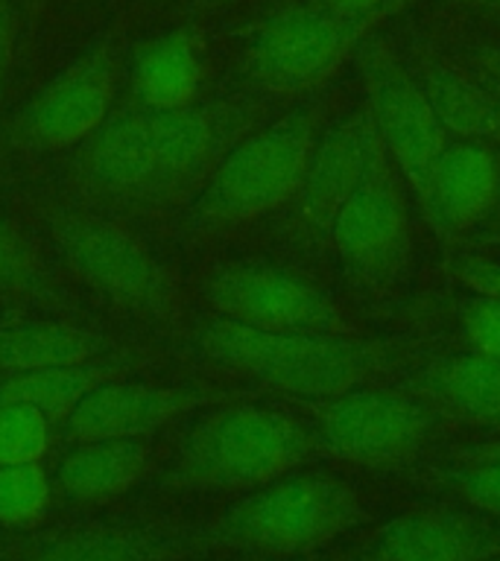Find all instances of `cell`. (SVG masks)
I'll return each instance as SVG.
<instances>
[{
    "label": "cell",
    "mask_w": 500,
    "mask_h": 561,
    "mask_svg": "<svg viewBox=\"0 0 500 561\" xmlns=\"http://www.w3.org/2000/svg\"><path fill=\"white\" fill-rule=\"evenodd\" d=\"M249 131L231 103L147 108L114 103L100 126L70 149L68 179L82 199L114 219L149 222L188 210L228 149Z\"/></svg>",
    "instance_id": "1"
},
{
    "label": "cell",
    "mask_w": 500,
    "mask_h": 561,
    "mask_svg": "<svg viewBox=\"0 0 500 561\" xmlns=\"http://www.w3.org/2000/svg\"><path fill=\"white\" fill-rule=\"evenodd\" d=\"M193 340L211 363L252 377L272 392L328 401L401 368L412 342L357 336V333L258 331L214 316Z\"/></svg>",
    "instance_id": "2"
},
{
    "label": "cell",
    "mask_w": 500,
    "mask_h": 561,
    "mask_svg": "<svg viewBox=\"0 0 500 561\" xmlns=\"http://www.w3.org/2000/svg\"><path fill=\"white\" fill-rule=\"evenodd\" d=\"M316 447L314 430L287 412L219 401L184 433L161 485L173 491L261 489L305 465Z\"/></svg>",
    "instance_id": "3"
},
{
    "label": "cell",
    "mask_w": 500,
    "mask_h": 561,
    "mask_svg": "<svg viewBox=\"0 0 500 561\" xmlns=\"http://www.w3.org/2000/svg\"><path fill=\"white\" fill-rule=\"evenodd\" d=\"M322 105L302 103L279 121L246 131L188 208V226L217 237L287 208L319 135Z\"/></svg>",
    "instance_id": "4"
},
{
    "label": "cell",
    "mask_w": 500,
    "mask_h": 561,
    "mask_svg": "<svg viewBox=\"0 0 500 561\" xmlns=\"http://www.w3.org/2000/svg\"><path fill=\"white\" fill-rule=\"evenodd\" d=\"M42 219L61 263L96 296L164 328L182 322L179 278L121 219L65 202H44Z\"/></svg>",
    "instance_id": "5"
},
{
    "label": "cell",
    "mask_w": 500,
    "mask_h": 561,
    "mask_svg": "<svg viewBox=\"0 0 500 561\" xmlns=\"http://www.w3.org/2000/svg\"><path fill=\"white\" fill-rule=\"evenodd\" d=\"M363 506L349 482L328 473H287L237 500L217 520L193 529L200 547L307 552L360 524Z\"/></svg>",
    "instance_id": "6"
},
{
    "label": "cell",
    "mask_w": 500,
    "mask_h": 561,
    "mask_svg": "<svg viewBox=\"0 0 500 561\" xmlns=\"http://www.w3.org/2000/svg\"><path fill=\"white\" fill-rule=\"evenodd\" d=\"M407 0H389L368 15H337L314 0L275 12L252 35L240 59V73L263 94L289 96L314 91Z\"/></svg>",
    "instance_id": "7"
},
{
    "label": "cell",
    "mask_w": 500,
    "mask_h": 561,
    "mask_svg": "<svg viewBox=\"0 0 500 561\" xmlns=\"http://www.w3.org/2000/svg\"><path fill=\"white\" fill-rule=\"evenodd\" d=\"M445 412L410 389L357 386L319 401L316 445L342 462L363 468H398L412 462L436 438Z\"/></svg>",
    "instance_id": "8"
},
{
    "label": "cell",
    "mask_w": 500,
    "mask_h": 561,
    "mask_svg": "<svg viewBox=\"0 0 500 561\" xmlns=\"http://www.w3.org/2000/svg\"><path fill=\"white\" fill-rule=\"evenodd\" d=\"M354 61L363 82V108L368 121L401 175L404 187H410L424 210L430 170L451 135L439 123L419 79L395 56L386 38L368 33L354 50Z\"/></svg>",
    "instance_id": "9"
},
{
    "label": "cell",
    "mask_w": 500,
    "mask_h": 561,
    "mask_svg": "<svg viewBox=\"0 0 500 561\" xmlns=\"http://www.w3.org/2000/svg\"><path fill=\"white\" fill-rule=\"evenodd\" d=\"M328 243L342 270L368 289L389 287L410 261L412 226L407 193L380 140L333 219Z\"/></svg>",
    "instance_id": "10"
},
{
    "label": "cell",
    "mask_w": 500,
    "mask_h": 561,
    "mask_svg": "<svg viewBox=\"0 0 500 561\" xmlns=\"http://www.w3.org/2000/svg\"><path fill=\"white\" fill-rule=\"evenodd\" d=\"M117 42L105 35L44 82L7 123L12 147L61 152L79 147L114 108Z\"/></svg>",
    "instance_id": "11"
},
{
    "label": "cell",
    "mask_w": 500,
    "mask_h": 561,
    "mask_svg": "<svg viewBox=\"0 0 500 561\" xmlns=\"http://www.w3.org/2000/svg\"><path fill=\"white\" fill-rule=\"evenodd\" d=\"M205 301L223 319L258 331L354 333L342 307L314 280L266 261H237L205 280Z\"/></svg>",
    "instance_id": "12"
},
{
    "label": "cell",
    "mask_w": 500,
    "mask_h": 561,
    "mask_svg": "<svg viewBox=\"0 0 500 561\" xmlns=\"http://www.w3.org/2000/svg\"><path fill=\"white\" fill-rule=\"evenodd\" d=\"M377 131L366 108L325 126L307 156L305 173L287 205V231L302 245H322L333 219L354 191L366 158L377 147Z\"/></svg>",
    "instance_id": "13"
},
{
    "label": "cell",
    "mask_w": 500,
    "mask_h": 561,
    "mask_svg": "<svg viewBox=\"0 0 500 561\" xmlns=\"http://www.w3.org/2000/svg\"><path fill=\"white\" fill-rule=\"evenodd\" d=\"M231 398L228 389L205 383H140L109 380L88 394L61 424V436L73 442L94 438H144L173 424L188 412Z\"/></svg>",
    "instance_id": "14"
},
{
    "label": "cell",
    "mask_w": 500,
    "mask_h": 561,
    "mask_svg": "<svg viewBox=\"0 0 500 561\" xmlns=\"http://www.w3.org/2000/svg\"><path fill=\"white\" fill-rule=\"evenodd\" d=\"M500 193V156L489 144L451 138L430 170L424 217L436 231H465L477 226Z\"/></svg>",
    "instance_id": "15"
},
{
    "label": "cell",
    "mask_w": 500,
    "mask_h": 561,
    "mask_svg": "<svg viewBox=\"0 0 500 561\" xmlns=\"http://www.w3.org/2000/svg\"><path fill=\"white\" fill-rule=\"evenodd\" d=\"M208 77L205 42L193 26H175L135 47L129 100L147 108H184L202 100Z\"/></svg>",
    "instance_id": "16"
},
{
    "label": "cell",
    "mask_w": 500,
    "mask_h": 561,
    "mask_svg": "<svg viewBox=\"0 0 500 561\" xmlns=\"http://www.w3.org/2000/svg\"><path fill=\"white\" fill-rule=\"evenodd\" d=\"M491 535L474 517L445 508L407 512L386 520L368 541V561H486Z\"/></svg>",
    "instance_id": "17"
},
{
    "label": "cell",
    "mask_w": 500,
    "mask_h": 561,
    "mask_svg": "<svg viewBox=\"0 0 500 561\" xmlns=\"http://www.w3.org/2000/svg\"><path fill=\"white\" fill-rule=\"evenodd\" d=\"M410 389L445 412V419L500 430L498 359L480 357L474 351L430 359L412 371Z\"/></svg>",
    "instance_id": "18"
},
{
    "label": "cell",
    "mask_w": 500,
    "mask_h": 561,
    "mask_svg": "<svg viewBox=\"0 0 500 561\" xmlns=\"http://www.w3.org/2000/svg\"><path fill=\"white\" fill-rule=\"evenodd\" d=\"M147 468L149 447L140 438H94L61 456L53 485L70 503L103 506L135 489Z\"/></svg>",
    "instance_id": "19"
},
{
    "label": "cell",
    "mask_w": 500,
    "mask_h": 561,
    "mask_svg": "<svg viewBox=\"0 0 500 561\" xmlns=\"http://www.w3.org/2000/svg\"><path fill=\"white\" fill-rule=\"evenodd\" d=\"M138 366L132 351H112L103 357L79 359V363H59V366L38 368L30 375H18L0 380V403H26L44 412L47 419L61 427L68 415L86 401L88 394L109 380L129 375Z\"/></svg>",
    "instance_id": "20"
},
{
    "label": "cell",
    "mask_w": 500,
    "mask_h": 561,
    "mask_svg": "<svg viewBox=\"0 0 500 561\" xmlns=\"http://www.w3.org/2000/svg\"><path fill=\"white\" fill-rule=\"evenodd\" d=\"M103 333L56 319H0V380L38 368L112 354Z\"/></svg>",
    "instance_id": "21"
},
{
    "label": "cell",
    "mask_w": 500,
    "mask_h": 561,
    "mask_svg": "<svg viewBox=\"0 0 500 561\" xmlns=\"http://www.w3.org/2000/svg\"><path fill=\"white\" fill-rule=\"evenodd\" d=\"M188 550H196L193 529L94 526L53 538L24 561H170Z\"/></svg>",
    "instance_id": "22"
},
{
    "label": "cell",
    "mask_w": 500,
    "mask_h": 561,
    "mask_svg": "<svg viewBox=\"0 0 500 561\" xmlns=\"http://www.w3.org/2000/svg\"><path fill=\"white\" fill-rule=\"evenodd\" d=\"M416 79L451 138L500 144V94L439 61H421Z\"/></svg>",
    "instance_id": "23"
},
{
    "label": "cell",
    "mask_w": 500,
    "mask_h": 561,
    "mask_svg": "<svg viewBox=\"0 0 500 561\" xmlns=\"http://www.w3.org/2000/svg\"><path fill=\"white\" fill-rule=\"evenodd\" d=\"M0 293L35 301H59L50 270L44 266L35 243L0 214Z\"/></svg>",
    "instance_id": "24"
},
{
    "label": "cell",
    "mask_w": 500,
    "mask_h": 561,
    "mask_svg": "<svg viewBox=\"0 0 500 561\" xmlns=\"http://www.w3.org/2000/svg\"><path fill=\"white\" fill-rule=\"evenodd\" d=\"M53 480L42 462L0 465V526L26 533L47 517L53 503Z\"/></svg>",
    "instance_id": "25"
},
{
    "label": "cell",
    "mask_w": 500,
    "mask_h": 561,
    "mask_svg": "<svg viewBox=\"0 0 500 561\" xmlns=\"http://www.w3.org/2000/svg\"><path fill=\"white\" fill-rule=\"evenodd\" d=\"M53 424L26 403H0V465L42 462L53 445Z\"/></svg>",
    "instance_id": "26"
},
{
    "label": "cell",
    "mask_w": 500,
    "mask_h": 561,
    "mask_svg": "<svg viewBox=\"0 0 500 561\" xmlns=\"http://www.w3.org/2000/svg\"><path fill=\"white\" fill-rule=\"evenodd\" d=\"M459 328H463L465 345L480 357L500 363V301L491 296L474 293L459 310Z\"/></svg>",
    "instance_id": "27"
},
{
    "label": "cell",
    "mask_w": 500,
    "mask_h": 561,
    "mask_svg": "<svg viewBox=\"0 0 500 561\" xmlns=\"http://www.w3.org/2000/svg\"><path fill=\"white\" fill-rule=\"evenodd\" d=\"M451 489L477 512L500 515V462H468L451 473Z\"/></svg>",
    "instance_id": "28"
},
{
    "label": "cell",
    "mask_w": 500,
    "mask_h": 561,
    "mask_svg": "<svg viewBox=\"0 0 500 561\" xmlns=\"http://www.w3.org/2000/svg\"><path fill=\"white\" fill-rule=\"evenodd\" d=\"M21 0H0V105L7 100L12 68H15L18 33H21Z\"/></svg>",
    "instance_id": "29"
},
{
    "label": "cell",
    "mask_w": 500,
    "mask_h": 561,
    "mask_svg": "<svg viewBox=\"0 0 500 561\" xmlns=\"http://www.w3.org/2000/svg\"><path fill=\"white\" fill-rule=\"evenodd\" d=\"M454 275L463 280L465 287L480 293V296H491L500 301V266L498 263L480 261V257H463L454 263Z\"/></svg>",
    "instance_id": "30"
},
{
    "label": "cell",
    "mask_w": 500,
    "mask_h": 561,
    "mask_svg": "<svg viewBox=\"0 0 500 561\" xmlns=\"http://www.w3.org/2000/svg\"><path fill=\"white\" fill-rule=\"evenodd\" d=\"M316 7L331 9L337 15H368L389 3V0H314Z\"/></svg>",
    "instance_id": "31"
},
{
    "label": "cell",
    "mask_w": 500,
    "mask_h": 561,
    "mask_svg": "<svg viewBox=\"0 0 500 561\" xmlns=\"http://www.w3.org/2000/svg\"><path fill=\"white\" fill-rule=\"evenodd\" d=\"M471 59L482 65V70H489L491 77L500 79V50L498 47H477L471 50Z\"/></svg>",
    "instance_id": "32"
},
{
    "label": "cell",
    "mask_w": 500,
    "mask_h": 561,
    "mask_svg": "<svg viewBox=\"0 0 500 561\" xmlns=\"http://www.w3.org/2000/svg\"><path fill=\"white\" fill-rule=\"evenodd\" d=\"M471 462H500V438L491 442V445L480 447V450H474Z\"/></svg>",
    "instance_id": "33"
},
{
    "label": "cell",
    "mask_w": 500,
    "mask_h": 561,
    "mask_svg": "<svg viewBox=\"0 0 500 561\" xmlns=\"http://www.w3.org/2000/svg\"><path fill=\"white\" fill-rule=\"evenodd\" d=\"M21 3H24V12H30V15H38L47 0H21Z\"/></svg>",
    "instance_id": "34"
},
{
    "label": "cell",
    "mask_w": 500,
    "mask_h": 561,
    "mask_svg": "<svg viewBox=\"0 0 500 561\" xmlns=\"http://www.w3.org/2000/svg\"><path fill=\"white\" fill-rule=\"evenodd\" d=\"M18 550V543H12V541H3V538H0V561H7L9 556H12V552Z\"/></svg>",
    "instance_id": "35"
},
{
    "label": "cell",
    "mask_w": 500,
    "mask_h": 561,
    "mask_svg": "<svg viewBox=\"0 0 500 561\" xmlns=\"http://www.w3.org/2000/svg\"><path fill=\"white\" fill-rule=\"evenodd\" d=\"M482 3H491V7L500 9V0H482Z\"/></svg>",
    "instance_id": "36"
},
{
    "label": "cell",
    "mask_w": 500,
    "mask_h": 561,
    "mask_svg": "<svg viewBox=\"0 0 500 561\" xmlns=\"http://www.w3.org/2000/svg\"><path fill=\"white\" fill-rule=\"evenodd\" d=\"M498 205H500V193H498Z\"/></svg>",
    "instance_id": "37"
}]
</instances>
